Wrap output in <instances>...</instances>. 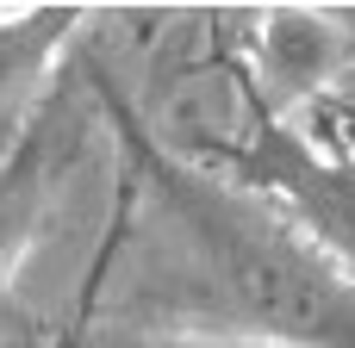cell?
Returning <instances> with one entry per match:
<instances>
[{"label":"cell","instance_id":"cell-2","mask_svg":"<svg viewBox=\"0 0 355 348\" xmlns=\"http://www.w3.org/2000/svg\"><path fill=\"white\" fill-rule=\"evenodd\" d=\"M349 62H355V19L318 12V6H275V12L250 19L243 81L268 118H287L293 106L343 93Z\"/></svg>","mask_w":355,"mask_h":348},{"label":"cell","instance_id":"cell-3","mask_svg":"<svg viewBox=\"0 0 355 348\" xmlns=\"http://www.w3.org/2000/svg\"><path fill=\"white\" fill-rule=\"evenodd\" d=\"M81 6H12L0 12V131L19 125V112L50 87V68L62 44H75Z\"/></svg>","mask_w":355,"mask_h":348},{"label":"cell","instance_id":"cell-5","mask_svg":"<svg viewBox=\"0 0 355 348\" xmlns=\"http://www.w3.org/2000/svg\"><path fill=\"white\" fill-rule=\"evenodd\" d=\"M125 348H281L262 336H218V330H193V336H150V342H125Z\"/></svg>","mask_w":355,"mask_h":348},{"label":"cell","instance_id":"cell-1","mask_svg":"<svg viewBox=\"0 0 355 348\" xmlns=\"http://www.w3.org/2000/svg\"><path fill=\"white\" fill-rule=\"evenodd\" d=\"M144 262L112 293L131 342L150 336H262L281 348H355V274H343L268 199L193 174L150 149Z\"/></svg>","mask_w":355,"mask_h":348},{"label":"cell","instance_id":"cell-4","mask_svg":"<svg viewBox=\"0 0 355 348\" xmlns=\"http://www.w3.org/2000/svg\"><path fill=\"white\" fill-rule=\"evenodd\" d=\"M50 168H56V149H50L44 131H31V143L0 162V280H6V268L19 262V249L31 243V230L44 218Z\"/></svg>","mask_w":355,"mask_h":348}]
</instances>
